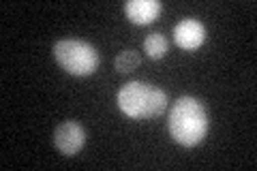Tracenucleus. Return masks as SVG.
Segmentation results:
<instances>
[{
	"label": "nucleus",
	"mask_w": 257,
	"mask_h": 171,
	"mask_svg": "<svg viewBox=\"0 0 257 171\" xmlns=\"http://www.w3.org/2000/svg\"><path fill=\"white\" fill-rule=\"evenodd\" d=\"M174 41H176V45L182 47V50H187V52L202 47V43L206 41L204 24L199 20H193V18L182 20L180 24L174 26Z\"/></svg>",
	"instance_id": "5"
},
{
	"label": "nucleus",
	"mask_w": 257,
	"mask_h": 171,
	"mask_svg": "<svg viewBox=\"0 0 257 171\" xmlns=\"http://www.w3.org/2000/svg\"><path fill=\"white\" fill-rule=\"evenodd\" d=\"M118 107L124 116L133 120L157 118L167 107V94L146 81H131L118 90Z\"/></svg>",
	"instance_id": "2"
},
{
	"label": "nucleus",
	"mask_w": 257,
	"mask_h": 171,
	"mask_svg": "<svg viewBox=\"0 0 257 171\" xmlns=\"http://www.w3.org/2000/svg\"><path fill=\"white\" fill-rule=\"evenodd\" d=\"M144 52L155 60L163 58L167 54V39L161 35V32H150V35L144 39Z\"/></svg>",
	"instance_id": "7"
},
{
	"label": "nucleus",
	"mask_w": 257,
	"mask_h": 171,
	"mask_svg": "<svg viewBox=\"0 0 257 171\" xmlns=\"http://www.w3.org/2000/svg\"><path fill=\"white\" fill-rule=\"evenodd\" d=\"M86 143V131L77 122H62L54 131V145L64 156H75Z\"/></svg>",
	"instance_id": "4"
},
{
	"label": "nucleus",
	"mask_w": 257,
	"mask_h": 171,
	"mask_svg": "<svg viewBox=\"0 0 257 171\" xmlns=\"http://www.w3.org/2000/svg\"><path fill=\"white\" fill-rule=\"evenodd\" d=\"M161 3L159 0H128L124 5L126 18L133 24H150L159 18L161 13Z\"/></svg>",
	"instance_id": "6"
},
{
	"label": "nucleus",
	"mask_w": 257,
	"mask_h": 171,
	"mask_svg": "<svg viewBox=\"0 0 257 171\" xmlns=\"http://www.w3.org/2000/svg\"><path fill=\"white\" fill-rule=\"evenodd\" d=\"M170 133L187 148L202 143L208 133V113L204 103L195 96H180L170 109Z\"/></svg>",
	"instance_id": "1"
},
{
	"label": "nucleus",
	"mask_w": 257,
	"mask_h": 171,
	"mask_svg": "<svg viewBox=\"0 0 257 171\" xmlns=\"http://www.w3.org/2000/svg\"><path fill=\"white\" fill-rule=\"evenodd\" d=\"M54 58L71 75L84 77L99 69V52L96 47L79 39H62L54 45Z\"/></svg>",
	"instance_id": "3"
},
{
	"label": "nucleus",
	"mask_w": 257,
	"mask_h": 171,
	"mask_svg": "<svg viewBox=\"0 0 257 171\" xmlns=\"http://www.w3.org/2000/svg\"><path fill=\"white\" fill-rule=\"evenodd\" d=\"M140 54L135 52V50H122L118 56H116V60H114V67L118 73H133L135 69L140 67Z\"/></svg>",
	"instance_id": "8"
}]
</instances>
